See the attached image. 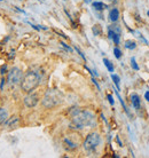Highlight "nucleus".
<instances>
[{"label":"nucleus","mask_w":149,"mask_h":158,"mask_svg":"<svg viewBox=\"0 0 149 158\" xmlns=\"http://www.w3.org/2000/svg\"><path fill=\"white\" fill-rule=\"evenodd\" d=\"M95 125V116L89 110H77L72 116L70 127L82 129L84 127H93Z\"/></svg>","instance_id":"obj_1"},{"label":"nucleus","mask_w":149,"mask_h":158,"mask_svg":"<svg viewBox=\"0 0 149 158\" xmlns=\"http://www.w3.org/2000/svg\"><path fill=\"white\" fill-rule=\"evenodd\" d=\"M40 75L37 71H29L24 75L21 81V88L25 93H31L33 90H36L40 84Z\"/></svg>","instance_id":"obj_2"},{"label":"nucleus","mask_w":149,"mask_h":158,"mask_svg":"<svg viewBox=\"0 0 149 158\" xmlns=\"http://www.w3.org/2000/svg\"><path fill=\"white\" fill-rule=\"evenodd\" d=\"M63 94L58 91V90H48L41 101V104L46 108V109H52L60 105L63 102Z\"/></svg>","instance_id":"obj_3"},{"label":"nucleus","mask_w":149,"mask_h":158,"mask_svg":"<svg viewBox=\"0 0 149 158\" xmlns=\"http://www.w3.org/2000/svg\"><path fill=\"white\" fill-rule=\"evenodd\" d=\"M100 143H101V136H100V134L96 133V132H93V133H89V135L86 136L83 146H84V149L86 151L92 153V151H94L99 147Z\"/></svg>","instance_id":"obj_4"},{"label":"nucleus","mask_w":149,"mask_h":158,"mask_svg":"<svg viewBox=\"0 0 149 158\" xmlns=\"http://www.w3.org/2000/svg\"><path fill=\"white\" fill-rule=\"evenodd\" d=\"M22 80V71L19 68H13L7 76V83L8 85H17L20 81Z\"/></svg>","instance_id":"obj_5"},{"label":"nucleus","mask_w":149,"mask_h":158,"mask_svg":"<svg viewBox=\"0 0 149 158\" xmlns=\"http://www.w3.org/2000/svg\"><path fill=\"white\" fill-rule=\"evenodd\" d=\"M39 102V97L37 94H32L30 93L29 95H27L24 97V104L28 107V108H33L37 105V103Z\"/></svg>","instance_id":"obj_6"},{"label":"nucleus","mask_w":149,"mask_h":158,"mask_svg":"<svg viewBox=\"0 0 149 158\" xmlns=\"http://www.w3.org/2000/svg\"><path fill=\"white\" fill-rule=\"evenodd\" d=\"M108 37L109 39H111L114 41L115 45H119V41H120V33L114 31L110 27H108Z\"/></svg>","instance_id":"obj_7"},{"label":"nucleus","mask_w":149,"mask_h":158,"mask_svg":"<svg viewBox=\"0 0 149 158\" xmlns=\"http://www.w3.org/2000/svg\"><path fill=\"white\" fill-rule=\"evenodd\" d=\"M63 144H64L65 149H68V150H75V149L78 148V143H77V142H72L69 137H64Z\"/></svg>","instance_id":"obj_8"},{"label":"nucleus","mask_w":149,"mask_h":158,"mask_svg":"<svg viewBox=\"0 0 149 158\" xmlns=\"http://www.w3.org/2000/svg\"><path fill=\"white\" fill-rule=\"evenodd\" d=\"M19 123H20L19 117L14 116V117L7 119V122H6V126L8 127V128H16V127L19 126Z\"/></svg>","instance_id":"obj_9"},{"label":"nucleus","mask_w":149,"mask_h":158,"mask_svg":"<svg viewBox=\"0 0 149 158\" xmlns=\"http://www.w3.org/2000/svg\"><path fill=\"white\" fill-rule=\"evenodd\" d=\"M131 101H132V105H133V108H134L135 110H139L140 107H141V100H140L139 95L132 94V96H131Z\"/></svg>","instance_id":"obj_10"},{"label":"nucleus","mask_w":149,"mask_h":158,"mask_svg":"<svg viewBox=\"0 0 149 158\" xmlns=\"http://www.w3.org/2000/svg\"><path fill=\"white\" fill-rule=\"evenodd\" d=\"M118 18H119V10L117 8H113L109 12V20L111 22H117Z\"/></svg>","instance_id":"obj_11"},{"label":"nucleus","mask_w":149,"mask_h":158,"mask_svg":"<svg viewBox=\"0 0 149 158\" xmlns=\"http://www.w3.org/2000/svg\"><path fill=\"white\" fill-rule=\"evenodd\" d=\"M8 119V112L5 108H0V125L5 124Z\"/></svg>","instance_id":"obj_12"},{"label":"nucleus","mask_w":149,"mask_h":158,"mask_svg":"<svg viewBox=\"0 0 149 158\" xmlns=\"http://www.w3.org/2000/svg\"><path fill=\"white\" fill-rule=\"evenodd\" d=\"M92 6H93V8H94L95 10H103V9L108 8L107 5L103 3V2H101V1H94V2L92 3Z\"/></svg>","instance_id":"obj_13"},{"label":"nucleus","mask_w":149,"mask_h":158,"mask_svg":"<svg viewBox=\"0 0 149 158\" xmlns=\"http://www.w3.org/2000/svg\"><path fill=\"white\" fill-rule=\"evenodd\" d=\"M124 46H125L126 49L133 51V49H135V47H137V42H135L134 40H125Z\"/></svg>","instance_id":"obj_14"},{"label":"nucleus","mask_w":149,"mask_h":158,"mask_svg":"<svg viewBox=\"0 0 149 158\" xmlns=\"http://www.w3.org/2000/svg\"><path fill=\"white\" fill-rule=\"evenodd\" d=\"M103 63H104V65L107 66V69H108V71H109V72H114V70H115L114 64L111 63L108 59H103Z\"/></svg>","instance_id":"obj_15"},{"label":"nucleus","mask_w":149,"mask_h":158,"mask_svg":"<svg viewBox=\"0 0 149 158\" xmlns=\"http://www.w3.org/2000/svg\"><path fill=\"white\" fill-rule=\"evenodd\" d=\"M111 79H113V81H114V84L116 85V87H117V90H120V86H119V83H120V78H119L118 75H115V73H113L111 75Z\"/></svg>","instance_id":"obj_16"},{"label":"nucleus","mask_w":149,"mask_h":158,"mask_svg":"<svg viewBox=\"0 0 149 158\" xmlns=\"http://www.w3.org/2000/svg\"><path fill=\"white\" fill-rule=\"evenodd\" d=\"M114 55H115V57H116V59H118V60L120 59V57H122V55H123L122 51L119 49L117 46H116V47L114 48Z\"/></svg>","instance_id":"obj_17"},{"label":"nucleus","mask_w":149,"mask_h":158,"mask_svg":"<svg viewBox=\"0 0 149 158\" xmlns=\"http://www.w3.org/2000/svg\"><path fill=\"white\" fill-rule=\"evenodd\" d=\"M131 66L134 69V70H140V66L138 65V63H137V61H135V57H131Z\"/></svg>","instance_id":"obj_18"},{"label":"nucleus","mask_w":149,"mask_h":158,"mask_svg":"<svg viewBox=\"0 0 149 158\" xmlns=\"http://www.w3.org/2000/svg\"><path fill=\"white\" fill-rule=\"evenodd\" d=\"M115 92H116V95H117V97H118L119 102L122 103V105H123V108H124V110L126 111V114H128V111H127V109H126V105H125V103H124V101H123V98L120 97V95H119V93H118V90H117V91H115Z\"/></svg>","instance_id":"obj_19"},{"label":"nucleus","mask_w":149,"mask_h":158,"mask_svg":"<svg viewBox=\"0 0 149 158\" xmlns=\"http://www.w3.org/2000/svg\"><path fill=\"white\" fill-rule=\"evenodd\" d=\"M93 33H94L95 36L101 34V28H100V25H94V27H93Z\"/></svg>","instance_id":"obj_20"},{"label":"nucleus","mask_w":149,"mask_h":158,"mask_svg":"<svg viewBox=\"0 0 149 158\" xmlns=\"http://www.w3.org/2000/svg\"><path fill=\"white\" fill-rule=\"evenodd\" d=\"M75 49H76V51H77V53H78V54H79V55L82 56V59H83L84 61H86V57H85V55L83 54V52H82V51H80V49H79L78 47H75Z\"/></svg>","instance_id":"obj_21"},{"label":"nucleus","mask_w":149,"mask_h":158,"mask_svg":"<svg viewBox=\"0 0 149 158\" xmlns=\"http://www.w3.org/2000/svg\"><path fill=\"white\" fill-rule=\"evenodd\" d=\"M107 98H108V101H109V103H110L111 105H114V104H115V101H114V97H113V95L108 94V95H107Z\"/></svg>","instance_id":"obj_22"},{"label":"nucleus","mask_w":149,"mask_h":158,"mask_svg":"<svg viewBox=\"0 0 149 158\" xmlns=\"http://www.w3.org/2000/svg\"><path fill=\"white\" fill-rule=\"evenodd\" d=\"M61 45H62V46H63V47H64V48H65L67 51H69V52H72V48H71V47H69V46H68V45H67L65 42L61 41Z\"/></svg>","instance_id":"obj_23"},{"label":"nucleus","mask_w":149,"mask_h":158,"mask_svg":"<svg viewBox=\"0 0 149 158\" xmlns=\"http://www.w3.org/2000/svg\"><path fill=\"white\" fill-rule=\"evenodd\" d=\"M6 70H7V66H6V65H3V66L1 68V75H2V76L6 73Z\"/></svg>","instance_id":"obj_24"},{"label":"nucleus","mask_w":149,"mask_h":158,"mask_svg":"<svg viewBox=\"0 0 149 158\" xmlns=\"http://www.w3.org/2000/svg\"><path fill=\"white\" fill-rule=\"evenodd\" d=\"M5 81H6V80H5V78H2V79H1V85H0V90H2V88H3V85H5Z\"/></svg>","instance_id":"obj_25"},{"label":"nucleus","mask_w":149,"mask_h":158,"mask_svg":"<svg viewBox=\"0 0 149 158\" xmlns=\"http://www.w3.org/2000/svg\"><path fill=\"white\" fill-rule=\"evenodd\" d=\"M145 98L149 102V91H147V92L145 93Z\"/></svg>","instance_id":"obj_26"},{"label":"nucleus","mask_w":149,"mask_h":158,"mask_svg":"<svg viewBox=\"0 0 149 158\" xmlns=\"http://www.w3.org/2000/svg\"><path fill=\"white\" fill-rule=\"evenodd\" d=\"M92 81H93V83H94V84H95V85H96V87H98V90H99V91H100V86H99V84H98V83H96V81H95V79H94V78H92Z\"/></svg>","instance_id":"obj_27"},{"label":"nucleus","mask_w":149,"mask_h":158,"mask_svg":"<svg viewBox=\"0 0 149 158\" xmlns=\"http://www.w3.org/2000/svg\"><path fill=\"white\" fill-rule=\"evenodd\" d=\"M116 140H117V142H118V144L120 146V147H123V143H122V141L119 140V137L118 136H116Z\"/></svg>","instance_id":"obj_28"},{"label":"nucleus","mask_w":149,"mask_h":158,"mask_svg":"<svg viewBox=\"0 0 149 158\" xmlns=\"http://www.w3.org/2000/svg\"><path fill=\"white\" fill-rule=\"evenodd\" d=\"M84 1H85L86 3H89V2H91V0H84Z\"/></svg>","instance_id":"obj_29"},{"label":"nucleus","mask_w":149,"mask_h":158,"mask_svg":"<svg viewBox=\"0 0 149 158\" xmlns=\"http://www.w3.org/2000/svg\"><path fill=\"white\" fill-rule=\"evenodd\" d=\"M147 14H148V16H149V12H148V13H147Z\"/></svg>","instance_id":"obj_30"}]
</instances>
